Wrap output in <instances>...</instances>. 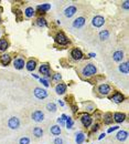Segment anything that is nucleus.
<instances>
[{"mask_svg": "<svg viewBox=\"0 0 129 144\" xmlns=\"http://www.w3.org/2000/svg\"><path fill=\"white\" fill-rule=\"evenodd\" d=\"M96 66H95L94 64H87L84 66V69H83V75L84 77H92V75H94V74H96Z\"/></svg>", "mask_w": 129, "mask_h": 144, "instance_id": "1", "label": "nucleus"}, {"mask_svg": "<svg viewBox=\"0 0 129 144\" xmlns=\"http://www.w3.org/2000/svg\"><path fill=\"white\" fill-rule=\"evenodd\" d=\"M55 41L58 44H61V46H65V44L68 43V39L63 32H60L56 35V37H55Z\"/></svg>", "mask_w": 129, "mask_h": 144, "instance_id": "2", "label": "nucleus"}, {"mask_svg": "<svg viewBox=\"0 0 129 144\" xmlns=\"http://www.w3.org/2000/svg\"><path fill=\"white\" fill-rule=\"evenodd\" d=\"M34 95L38 99H45L47 97V92H46V90H44V89L35 88L34 89Z\"/></svg>", "mask_w": 129, "mask_h": 144, "instance_id": "3", "label": "nucleus"}, {"mask_svg": "<svg viewBox=\"0 0 129 144\" xmlns=\"http://www.w3.org/2000/svg\"><path fill=\"white\" fill-rule=\"evenodd\" d=\"M92 23H93L94 27L99 28V27H102V26L105 23V19L102 16H96V17L93 18V21H92Z\"/></svg>", "mask_w": 129, "mask_h": 144, "instance_id": "4", "label": "nucleus"}, {"mask_svg": "<svg viewBox=\"0 0 129 144\" xmlns=\"http://www.w3.org/2000/svg\"><path fill=\"white\" fill-rule=\"evenodd\" d=\"M8 125H9V128L10 129H18L19 128V125H20V121L18 117L16 116H13V117H11V119L8 121Z\"/></svg>", "mask_w": 129, "mask_h": 144, "instance_id": "5", "label": "nucleus"}, {"mask_svg": "<svg viewBox=\"0 0 129 144\" xmlns=\"http://www.w3.org/2000/svg\"><path fill=\"white\" fill-rule=\"evenodd\" d=\"M81 121H82V124L84 125V126L88 128L91 125V123H92V117H91V115H88V114L84 113L83 115L81 116Z\"/></svg>", "mask_w": 129, "mask_h": 144, "instance_id": "6", "label": "nucleus"}, {"mask_svg": "<svg viewBox=\"0 0 129 144\" xmlns=\"http://www.w3.org/2000/svg\"><path fill=\"white\" fill-rule=\"evenodd\" d=\"M98 92L101 94H104V95H107L109 92H110V87L108 86V84H101V86L98 87Z\"/></svg>", "mask_w": 129, "mask_h": 144, "instance_id": "7", "label": "nucleus"}, {"mask_svg": "<svg viewBox=\"0 0 129 144\" xmlns=\"http://www.w3.org/2000/svg\"><path fill=\"white\" fill-rule=\"evenodd\" d=\"M32 119L35 122H41L44 119V114L42 113V111H35L32 113Z\"/></svg>", "mask_w": 129, "mask_h": 144, "instance_id": "8", "label": "nucleus"}, {"mask_svg": "<svg viewBox=\"0 0 129 144\" xmlns=\"http://www.w3.org/2000/svg\"><path fill=\"white\" fill-rule=\"evenodd\" d=\"M76 11H77L76 7H74V6H70L68 8H66V9H65V11H64V14H65V17H67V18H71L72 16H74V14L76 13Z\"/></svg>", "mask_w": 129, "mask_h": 144, "instance_id": "9", "label": "nucleus"}, {"mask_svg": "<svg viewBox=\"0 0 129 144\" xmlns=\"http://www.w3.org/2000/svg\"><path fill=\"white\" fill-rule=\"evenodd\" d=\"M36 9H38V11L41 14H44L47 10L51 9V5H50V3H43V5H40V6L36 7Z\"/></svg>", "mask_w": 129, "mask_h": 144, "instance_id": "10", "label": "nucleus"}, {"mask_svg": "<svg viewBox=\"0 0 129 144\" xmlns=\"http://www.w3.org/2000/svg\"><path fill=\"white\" fill-rule=\"evenodd\" d=\"M84 24H85V18H83V17L77 18L73 22V27L74 28H82Z\"/></svg>", "mask_w": 129, "mask_h": 144, "instance_id": "11", "label": "nucleus"}, {"mask_svg": "<svg viewBox=\"0 0 129 144\" xmlns=\"http://www.w3.org/2000/svg\"><path fill=\"white\" fill-rule=\"evenodd\" d=\"M125 119H126V115H125L124 113L116 112L115 114H114V120H115L117 123H121V122H124Z\"/></svg>", "mask_w": 129, "mask_h": 144, "instance_id": "12", "label": "nucleus"}, {"mask_svg": "<svg viewBox=\"0 0 129 144\" xmlns=\"http://www.w3.org/2000/svg\"><path fill=\"white\" fill-rule=\"evenodd\" d=\"M72 57L74 60H81V59L83 58V53H82V51H81L80 49H74V50H72Z\"/></svg>", "mask_w": 129, "mask_h": 144, "instance_id": "13", "label": "nucleus"}, {"mask_svg": "<svg viewBox=\"0 0 129 144\" xmlns=\"http://www.w3.org/2000/svg\"><path fill=\"white\" fill-rule=\"evenodd\" d=\"M112 100H113L114 102H116V103H121L125 100V98H124V95L121 94V93H119V92H116V93L113 95Z\"/></svg>", "mask_w": 129, "mask_h": 144, "instance_id": "14", "label": "nucleus"}, {"mask_svg": "<svg viewBox=\"0 0 129 144\" xmlns=\"http://www.w3.org/2000/svg\"><path fill=\"white\" fill-rule=\"evenodd\" d=\"M11 61V57L9 54H3L0 57V62H1L2 65H8Z\"/></svg>", "mask_w": 129, "mask_h": 144, "instance_id": "15", "label": "nucleus"}, {"mask_svg": "<svg viewBox=\"0 0 129 144\" xmlns=\"http://www.w3.org/2000/svg\"><path fill=\"white\" fill-rule=\"evenodd\" d=\"M55 91H56L57 94H64V92L66 91V86L63 83H58L56 87H55Z\"/></svg>", "mask_w": 129, "mask_h": 144, "instance_id": "16", "label": "nucleus"}, {"mask_svg": "<svg viewBox=\"0 0 129 144\" xmlns=\"http://www.w3.org/2000/svg\"><path fill=\"white\" fill-rule=\"evenodd\" d=\"M127 136H128V133L126 132V131H124V130H121V131H119L118 133H117V135H116V138H117V140L118 141H125V140L127 139Z\"/></svg>", "mask_w": 129, "mask_h": 144, "instance_id": "17", "label": "nucleus"}, {"mask_svg": "<svg viewBox=\"0 0 129 144\" xmlns=\"http://www.w3.org/2000/svg\"><path fill=\"white\" fill-rule=\"evenodd\" d=\"M13 65H14V68L16 69L21 70L24 66V60L23 59H16L14 62H13Z\"/></svg>", "mask_w": 129, "mask_h": 144, "instance_id": "18", "label": "nucleus"}, {"mask_svg": "<svg viewBox=\"0 0 129 144\" xmlns=\"http://www.w3.org/2000/svg\"><path fill=\"white\" fill-rule=\"evenodd\" d=\"M49 72H50V65L47 63L41 64V66H40V73H41V74L47 75V74H49Z\"/></svg>", "mask_w": 129, "mask_h": 144, "instance_id": "19", "label": "nucleus"}, {"mask_svg": "<svg viewBox=\"0 0 129 144\" xmlns=\"http://www.w3.org/2000/svg\"><path fill=\"white\" fill-rule=\"evenodd\" d=\"M119 70H120V72L127 74V73L129 72V63H128V62H124V63H121L119 65Z\"/></svg>", "mask_w": 129, "mask_h": 144, "instance_id": "20", "label": "nucleus"}, {"mask_svg": "<svg viewBox=\"0 0 129 144\" xmlns=\"http://www.w3.org/2000/svg\"><path fill=\"white\" fill-rule=\"evenodd\" d=\"M113 58H114V60H115V61L120 62L121 60H123V58H124V53H123V51H116V52L114 53Z\"/></svg>", "mask_w": 129, "mask_h": 144, "instance_id": "21", "label": "nucleus"}, {"mask_svg": "<svg viewBox=\"0 0 129 144\" xmlns=\"http://www.w3.org/2000/svg\"><path fill=\"white\" fill-rule=\"evenodd\" d=\"M84 140H85V135H84V133L80 132L76 134V138H75V142L77 144H82L84 142Z\"/></svg>", "mask_w": 129, "mask_h": 144, "instance_id": "22", "label": "nucleus"}, {"mask_svg": "<svg viewBox=\"0 0 129 144\" xmlns=\"http://www.w3.org/2000/svg\"><path fill=\"white\" fill-rule=\"evenodd\" d=\"M34 9L33 8H31V7H28L27 9H25V11H24V14H25V17L27 18H32L33 16H34Z\"/></svg>", "mask_w": 129, "mask_h": 144, "instance_id": "23", "label": "nucleus"}, {"mask_svg": "<svg viewBox=\"0 0 129 144\" xmlns=\"http://www.w3.org/2000/svg\"><path fill=\"white\" fill-rule=\"evenodd\" d=\"M51 133L53 135H60L61 134V128L58 125H53L51 126Z\"/></svg>", "mask_w": 129, "mask_h": 144, "instance_id": "24", "label": "nucleus"}, {"mask_svg": "<svg viewBox=\"0 0 129 144\" xmlns=\"http://www.w3.org/2000/svg\"><path fill=\"white\" fill-rule=\"evenodd\" d=\"M35 65H36V62L34 60H29L28 63H27V69L28 71H33L35 69Z\"/></svg>", "mask_w": 129, "mask_h": 144, "instance_id": "25", "label": "nucleus"}, {"mask_svg": "<svg viewBox=\"0 0 129 144\" xmlns=\"http://www.w3.org/2000/svg\"><path fill=\"white\" fill-rule=\"evenodd\" d=\"M109 37V32L107 30H103L99 32V38H101L102 41H104V40H107Z\"/></svg>", "mask_w": 129, "mask_h": 144, "instance_id": "26", "label": "nucleus"}, {"mask_svg": "<svg viewBox=\"0 0 129 144\" xmlns=\"http://www.w3.org/2000/svg\"><path fill=\"white\" fill-rule=\"evenodd\" d=\"M33 134H34V136H36V138H41L43 135V130L41 128H34L33 129Z\"/></svg>", "mask_w": 129, "mask_h": 144, "instance_id": "27", "label": "nucleus"}, {"mask_svg": "<svg viewBox=\"0 0 129 144\" xmlns=\"http://www.w3.org/2000/svg\"><path fill=\"white\" fill-rule=\"evenodd\" d=\"M7 48H8V42H7V40L5 39H1L0 40V51H6Z\"/></svg>", "mask_w": 129, "mask_h": 144, "instance_id": "28", "label": "nucleus"}, {"mask_svg": "<svg viewBox=\"0 0 129 144\" xmlns=\"http://www.w3.org/2000/svg\"><path fill=\"white\" fill-rule=\"evenodd\" d=\"M104 122L106 124L112 123V122H113V115H112V114H110V113H106L104 115Z\"/></svg>", "mask_w": 129, "mask_h": 144, "instance_id": "29", "label": "nucleus"}, {"mask_svg": "<svg viewBox=\"0 0 129 144\" xmlns=\"http://www.w3.org/2000/svg\"><path fill=\"white\" fill-rule=\"evenodd\" d=\"M36 24H38L39 27H45L46 26V20L44 19V18L40 17V18H38V20H36Z\"/></svg>", "mask_w": 129, "mask_h": 144, "instance_id": "30", "label": "nucleus"}, {"mask_svg": "<svg viewBox=\"0 0 129 144\" xmlns=\"http://www.w3.org/2000/svg\"><path fill=\"white\" fill-rule=\"evenodd\" d=\"M46 109L50 111V112H55L56 111V105L54 103H47L46 104Z\"/></svg>", "mask_w": 129, "mask_h": 144, "instance_id": "31", "label": "nucleus"}, {"mask_svg": "<svg viewBox=\"0 0 129 144\" xmlns=\"http://www.w3.org/2000/svg\"><path fill=\"white\" fill-rule=\"evenodd\" d=\"M73 124H74V122H73L72 117H67V120H66V123H65L66 129H67V130H68V129H72Z\"/></svg>", "mask_w": 129, "mask_h": 144, "instance_id": "32", "label": "nucleus"}, {"mask_svg": "<svg viewBox=\"0 0 129 144\" xmlns=\"http://www.w3.org/2000/svg\"><path fill=\"white\" fill-rule=\"evenodd\" d=\"M19 143L20 144H29L30 143V139L29 138H22V139H20Z\"/></svg>", "mask_w": 129, "mask_h": 144, "instance_id": "33", "label": "nucleus"}, {"mask_svg": "<svg viewBox=\"0 0 129 144\" xmlns=\"http://www.w3.org/2000/svg\"><path fill=\"white\" fill-rule=\"evenodd\" d=\"M40 82H41L44 87H49V86H50V84H49V81L45 80V79H43V78H41V79H40Z\"/></svg>", "mask_w": 129, "mask_h": 144, "instance_id": "34", "label": "nucleus"}, {"mask_svg": "<svg viewBox=\"0 0 129 144\" xmlns=\"http://www.w3.org/2000/svg\"><path fill=\"white\" fill-rule=\"evenodd\" d=\"M61 79H62V77H61V74H58V73L54 74V77H53V81H60Z\"/></svg>", "mask_w": 129, "mask_h": 144, "instance_id": "35", "label": "nucleus"}, {"mask_svg": "<svg viewBox=\"0 0 129 144\" xmlns=\"http://www.w3.org/2000/svg\"><path fill=\"white\" fill-rule=\"evenodd\" d=\"M54 144H63V140L61 138H56L54 140Z\"/></svg>", "mask_w": 129, "mask_h": 144, "instance_id": "36", "label": "nucleus"}, {"mask_svg": "<svg viewBox=\"0 0 129 144\" xmlns=\"http://www.w3.org/2000/svg\"><path fill=\"white\" fill-rule=\"evenodd\" d=\"M57 123L60 124V125H64L65 124V121L62 119V117H58V119H57Z\"/></svg>", "mask_w": 129, "mask_h": 144, "instance_id": "37", "label": "nucleus"}, {"mask_svg": "<svg viewBox=\"0 0 129 144\" xmlns=\"http://www.w3.org/2000/svg\"><path fill=\"white\" fill-rule=\"evenodd\" d=\"M123 8H124V9H126V10H128V9H129V1H125V2H124Z\"/></svg>", "mask_w": 129, "mask_h": 144, "instance_id": "38", "label": "nucleus"}, {"mask_svg": "<svg viewBox=\"0 0 129 144\" xmlns=\"http://www.w3.org/2000/svg\"><path fill=\"white\" fill-rule=\"evenodd\" d=\"M118 128H119V126H113V128L108 129V131H107V132H108V133H112L113 131H115V130H118Z\"/></svg>", "mask_w": 129, "mask_h": 144, "instance_id": "39", "label": "nucleus"}, {"mask_svg": "<svg viewBox=\"0 0 129 144\" xmlns=\"http://www.w3.org/2000/svg\"><path fill=\"white\" fill-rule=\"evenodd\" d=\"M98 126H99V125H98V124H95V125H94V126H93V129H92V130H93L94 132H96V131L98 130Z\"/></svg>", "mask_w": 129, "mask_h": 144, "instance_id": "40", "label": "nucleus"}, {"mask_svg": "<svg viewBox=\"0 0 129 144\" xmlns=\"http://www.w3.org/2000/svg\"><path fill=\"white\" fill-rule=\"evenodd\" d=\"M61 117H62V119H63L64 121H66V120H67V117H68V116L66 115V114H62V116H61Z\"/></svg>", "mask_w": 129, "mask_h": 144, "instance_id": "41", "label": "nucleus"}, {"mask_svg": "<svg viewBox=\"0 0 129 144\" xmlns=\"http://www.w3.org/2000/svg\"><path fill=\"white\" fill-rule=\"evenodd\" d=\"M105 136H106V134H105V133H102V134L99 135V138H98V140H102L103 138H105Z\"/></svg>", "mask_w": 129, "mask_h": 144, "instance_id": "42", "label": "nucleus"}, {"mask_svg": "<svg viewBox=\"0 0 129 144\" xmlns=\"http://www.w3.org/2000/svg\"><path fill=\"white\" fill-rule=\"evenodd\" d=\"M72 109H73V111H74V112H76V111H77V108H76L75 105H73V106H72Z\"/></svg>", "mask_w": 129, "mask_h": 144, "instance_id": "43", "label": "nucleus"}, {"mask_svg": "<svg viewBox=\"0 0 129 144\" xmlns=\"http://www.w3.org/2000/svg\"><path fill=\"white\" fill-rule=\"evenodd\" d=\"M90 57H95V53H90Z\"/></svg>", "mask_w": 129, "mask_h": 144, "instance_id": "44", "label": "nucleus"}]
</instances>
